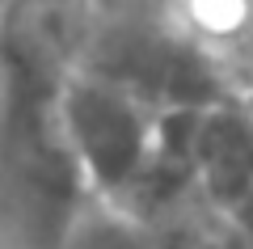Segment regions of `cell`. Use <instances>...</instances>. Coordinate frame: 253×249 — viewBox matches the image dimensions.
I'll list each match as a JSON object with an SVG mask.
<instances>
[{"label": "cell", "instance_id": "cell-6", "mask_svg": "<svg viewBox=\"0 0 253 249\" xmlns=\"http://www.w3.org/2000/svg\"><path fill=\"white\" fill-rule=\"evenodd\" d=\"M249 106H253V98H249Z\"/></svg>", "mask_w": 253, "mask_h": 249}, {"label": "cell", "instance_id": "cell-1", "mask_svg": "<svg viewBox=\"0 0 253 249\" xmlns=\"http://www.w3.org/2000/svg\"><path fill=\"white\" fill-rule=\"evenodd\" d=\"M81 68L135 93L152 110L245 101L228 63L203 34L190 0H89Z\"/></svg>", "mask_w": 253, "mask_h": 249}, {"label": "cell", "instance_id": "cell-4", "mask_svg": "<svg viewBox=\"0 0 253 249\" xmlns=\"http://www.w3.org/2000/svg\"><path fill=\"white\" fill-rule=\"evenodd\" d=\"M186 135L199 182L219 207L241 211L253 203V106L219 101V106L186 110Z\"/></svg>", "mask_w": 253, "mask_h": 249}, {"label": "cell", "instance_id": "cell-3", "mask_svg": "<svg viewBox=\"0 0 253 249\" xmlns=\"http://www.w3.org/2000/svg\"><path fill=\"white\" fill-rule=\"evenodd\" d=\"M63 249H253V237L211 195L148 215L93 199Z\"/></svg>", "mask_w": 253, "mask_h": 249}, {"label": "cell", "instance_id": "cell-5", "mask_svg": "<svg viewBox=\"0 0 253 249\" xmlns=\"http://www.w3.org/2000/svg\"><path fill=\"white\" fill-rule=\"evenodd\" d=\"M236 220H241V224H245V232L253 237V203H245L241 211H236Z\"/></svg>", "mask_w": 253, "mask_h": 249}, {"label": "cell", "instance_id": "cell-2", "mask_svg": "<svg viewBox=\"0 0 253 249\" xmlns=\"http://www.w3.org/2000/svg\"><path fill=\"white\" fill-rule=\"evenodd\" d=\"M63 118L76 156L93 182V195L106 203L123 199L156 148L161 110L81 68L63 93Z\"/></svg>", "mask_w": 253, "mask_h": 249}]
</instances>
